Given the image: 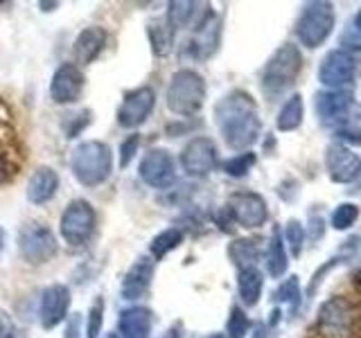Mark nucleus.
<instances>
[{"mask_svg": "<svg viewBox=\"0 0 361 338\" xmlns=\"http://www.w3.org/2000/svg\"><path fill=\"white\" fill-rule=\"evenodd\" d=\"M334 135L341 144H361V104H355L348 115L334 127Z\"/></svg>", "mask_w": 361, "mask_h": 338, "instance_id": "obj_28", "label": "nucleus"}, {"mask_svg": "<svg viewBox=\"0 0 361 338\" xmlns=\"http://www.w3.org/2000/svg\"><path fill=\"white\" fill-rule=\"evenodd\" d=\"M305 239H307V234H305V225L298 219H289L285 223V237H282V242H285V246H289V253L293 257H298L302 253Z\"/></svg>", "mask_w": 361, "mask_h": 338, "instance_id": "obj_36", "label": "nucleus"}, {"mask_svg": "<svg viewBox=\"0 0 361 338\" xmlns=\"http://www.w3.org/2000/svg\"><path fill=\"white\" fill-rule=\"evenodd\" d=\"M138 146H140V135H129L127 140L120 144V167H129L131 161L138 154Z\"/></svg>", "mask_w": 361, "mask_h": 338, "instance_id": "obj_39", "label": "nucleus"}, {"mask_svg": "<svg viewBox=\"0 0 361 338\" xmlns=\"http://www.w3.org/2000/svg\"><path fill=\"white\" fill-rule=\"evenodd\" d=\"M152 277H154V259L152 257H138L127 273H124L122 287H120L122 298L124 300L142 298L152 287Z\"/></svg>", "mask_w": 361, "mask_h": 338, "instance_id": "obj_18", "label": "nucleus"}, {"mask_svg": "<svg viewBox=\"0 0 361 338\" xmlns=\"http://www.w3.org/2000/svg\"><path fill=\"white\" fill-rule=\"evenodd\" d=\"M106 338H116V336H113V334H111V336H106Z\"/></svg>", "mask_w": 361, "mask_h": 338, "instance_id": "obj_47", "label": "nucleus"}, {"mask_svg": "<svg viewBox=\"0 0 361 338\" xmlns=\"http://www.w3.org/2000/svg\"><path fill=\"white\" fill-rule=\"evenodd\" d=\"M262 289H264V275L257 266L237 270V293H240V300L246 307H255L259 298H262Z\"/></svg>", "mask_w": 361, "mask_h": 338, "instance_id": "obj_24", "label": "nucleus"}, {"mask_svg": "<svg viewBox=\"0 0 361 338\" xmlns=\"http://www.w3.org/2000/svg\"><path fill=\"white\" fill-rule=\"evenodd\" d=\"M323 232H325V219H321V217H312V219L307 221V230H305V234H307L312 242H319L321 237H323Z\"/></svg>", "mask_w": 361, "mask_h": 338, "instance_id": "obj_42", "label": "nucleus"}, {"mask_svg": "<svg viewBox=\"0 0 361 338\" xmlns=\"http://www.w3.org/2000/svg\"><path fill=\"white\" fill-rule=\"evenodd\" d=\"M138 176L145 185H149L154 189H167L169 185H174L176 180V163L174 156L169 154L163 146L149 149L138 165Z\"/></svg>", "mask_w": 361, "mask_h": 338, "instance_id": "obj_12", "label": "nucleus"}, {"mask_svg": "<svg viewBox=\"0 0 361 338\" xmlns=\"http://www.w3.org/2000/svg\"><path fill=\"white\" fill-rule=\"evenodd\" d=\"M84 90V75L75 63H61L52 75L50 82V97L54 104H75L82 97Z\"/></svg>", "mask_w": 361, "mask_h": 338, "instance_id": "obj_17", "label": "nucleus"}, {"mask_svg": "<svg viewBox=\"0 0 361 338\" xmlns=\"http://www.w3.org/2000/svg\"><path fill=\"white\" fill-rule=\"evenodd\" d=\"M357 104L355 101V93L350 88H341V90H319L314 95V113L319 118L321 124L325 127H336L341 122L350 108Z\"/></svg>", "mask_w": 361, "mask_h": 338, "instance_id": "obj_14", "label": "nucleus"}, {"mask_svg": "<svg viewBox=\"0 0 361 338\" xmlns=\"http://www.w3.org/2000/svg\"><path fill=\"white\" fill-rule=\"evenodd\" d=\"M197 3H185V0H176V3H169L167 5V25L176 30V27H183L192 20V16L197 14Z\"/></svg>", "mask_w": 361, "mask_h": 338, "instance_id": "obj_33", "label": "nucleus"}, {"mask_svg": "<svg viewBox=\"0 0 361 338\" xmlns=\"http://www.w3.org/2000/svg\"><path fill=\"white\" fill-rule=\"evenodd\" d=\"M68 309H71V289L66 284H50L41 293L39 304V323L43 330H54L68 318Z\"/></svg>", "mask_w": 361, "mask_h": 338, "instance_id": "obj_16", "label": "nucleus"}, {"mask_svg": "<svg viewBox=\"0 0 361 338\" xmlns=\"http://www.w3.org/2000/svg\"><path fill=\"white\" fill-rule=\"evenodd\" d=\"M3 248H5V230L0 228V255H3Z\"/></svg>", "mask_w": 361, "mask_h": 338, "instance_id": "obj_45", "label": "nucleus"}, {"mask_svg": "<svg viewBox=\"0 0 361 338\" xmlns=\"http://www.w3.org/2000/svg\"><path fill=\"white\" fill-rule=\"evenodd\" d=\"M63 338H82V313H73L66 320V332Z\"/></svg>", "mask_w": 361, "mask_h": 338, "instance_id": "obj_41", "label": "nucleus"}, {"mask_svg": "<svg viewBox=\"0 0 361 338\" xmlns=\"http://www.w3.org/2000/svg\"><path fill=\"white\" fill-rule=\"evenodd\" d=\"M156 106V93L149 86H140L124 95L122 106L118 108V124L124 129H138L147 122Z\"/></svg>", "mask_w": 361, "mask_h": 338, "instance_id": "obj_15", "label": "nucleus"}, {"mask_svg": "<svg viewBox=\"0 0 361 338\" xmlns=\"http://www.w3.org/2000/svg\"><path fill=\"white\" fill-rule=\"evenodd\" d=\"M357 70H359V56L343 48H336L323 56L316 75H319V82L323 84L325 90H341L355 84Z\"/></svg>", "mask_w": 361, "mask_h": 338, "instance_id": "obj_7", "label": "nucleus"}, {"mask_svg": "<svg viewBox=\"0 0 361 338\" xmlns=\"http://www.w3.org/2000/svg\"><path fill=\"white\" fill-rule=\"evenodd\" d=\"M71 169L79 185L97 187L111 176L113 169V151L106 142L86 140L79 142L71 156Z\"/></svg>", "mask_w": 361, "mask_h": 338, "instance_id": "obj_3", "label": "nucleus"}, {"mask_svg": "<svg viewBox=\"0 0 361 338\" xmlns=\"http://www.w3.org/2000/svg\"><path fill=\"white\" fill-rule=\"evenodd\" d=\"M56 189H59V174L52 167H41L32 174L27 183V199L34 206H43L54 199Z\"/></svg>", "mask_w": 361, "mask_h": 338, "instance_id": "obj_23", "label": "nucleus"}, {"mask_svg": "<svg viewBox=\"0 0 361 338\" xmlns=\"http://www.w3.org/2000/svg\"><path fill=\"white\" fill-rule=\"evenodd\" d=\"M336 25L334 5L325 3V0H312L305 3L298 20H296V39L307 50H316L332 37Z\"/></svg>", "mask_w": 361, "mask_h": 338, "instance_id": "obj_5", "label": "nucleus"}, {"mask_svg": "<svg viewBox=\"0 0 361 338\" xmlns=\"http://www.w3.org/2000/svg\"><path fill=\"white\" fill-rule=\"evenodd\" d=\"M214 124H217L224 142L235 151H251V146L262 133L259 108L253 95H248L242 88L226 93L214 104Z\"/></svg>", "mask_w": 361, "mask_h": 338, "instance_id": "obj_1", "label": "nucleus"}, {"mask_svg": "<svg viewBox=\"0 0 361 338\" xmlns=\"http://www.w3.org/2000/svg\"><path fill=\"white\" fill-rule=\"evenodd\" d=\"M341 45L348 52H353L357 56L361 54V7L355 11V16L350 18V25L341 37Z\"/></svg>", "mask_w": 361, "mask_h": 338, "instance_id": "obj_37", "label": "nucleus"}, {"mask_svg": "<svg viewBox=\"0 0 361 338\" xmlns=\"http://www.w3.org/2000/svg\"><path fill=\"white\" fill-rule=\"evenodd\" d=\"M325 169L332 183L353 185L361 178V158L341 142H332L325 149Z\"/></svg>", "mask_w": 361, "mask_h": 338, "instance_id": "obj_13", "label": "nucleus"}, {"mask_svg": "<svg viewBox=\"0 0 361 338\" xmlns=\"http://www.w3.org/2000/svg\"><path fill=\"white\" fill-rule=\"evenodd\" d=\"M305 120V101L300 93H293L285 99V104L278 111V118H276V127L282 133H289V131H296L300 129V124Z\"/></svg>", "mask_w": 361, "mask_h": 338, "instance_id": "obj_26", "label": "nucleus"}, {"mask_svg": "<svg viewBox=\"0 0 361 338\" xmlns=\"http://www.w3.org/2000/svg\"><path fill=\"white\" fill-rule=\"evenodd\" d=\"M104 45H106V32L93 25V27H86L77 34V39L73 43V52H75V59L79 63H93L97 56L104 52Z\"/></svg>", "mask_w": 361, "mask_h": 338, "instance_id": "obj_22", "label": "nucleus"}, {"mask_svg": "<svg viewBox=\"0 0 361 338\" xmlns=\"http://www.w3.org/2000/svg\"><path fill=\"white\" fill-rule=\"evenodd\" d=\"M264 264H267V273L271 277H276V280L287 273V268H289V253H287L285 242H282L280 228H274V232H271V237H269Z\"/></svg>", "mask_w": 361, "mask_h": 338, "instance_id": "obj_25", "label": "nucleus"}, {"mask_svg": "<svg viewBox=\"0 0 361 338\" xmlns=\"http://www.w3.org/2000/svg\"><path fill=\"white\" fill-rule=\"evenodd\" d=\"M302 70V54L296 43H282L276 52L269 56V61L262 68L259 86L262 93L271 99L285 95L287 90L296 84V79Z\"/></svg>", "mask_w": 361, "mask_h": 338, "instance_id": "obj_2", "label": "nucleus"}, {"mask_svg": "<svg viewBox=\"0 0 361 338\" xmlns=\"http://www.w3.org/2000/svg\"><path fill=\"white\" fill-rule=\"evenodd\" d=\"M357 251H361V234H353L350 239H345V244L341 246V251H338L336 255H332L323 266H319V268L314 270V275L310 280V287H307V302L316 296V291L321 289L323 280L330 275L336 266H341V264L348 262V259H353Z\"/></svg>", "mask_w": 361, "mask_h": 338, "instance_id": "obj_20", "label": "nucleus"}, {"mask_svg": "<svg viewBox=\"0 0 361 338\" xmlns=\"http://www.w3.org/2000/svg\"><path fill=\"white\" fill-rule=\"evenodd\" d=\"M97 214L95 208L84 199H75L68 203L59 219V232L61 239L71 246H84L95 232Z\"/></svg>", "mask_w": 361, "mask_h": 338, "instance_id": "obj_6", "label": "nucleus"}, {"mask_svg": "<svg viewBox=\"0 0 361 338\" xmlns=\"http://www.w3.org/2000/svg\"><path fill=\"white\" fill-rule=\"evenodd\" d=\"M253 338H267V330H264V327H257V330L253 332Z\"/></svg>", "mask_w": 361, "mask_h": 338, "instance_id": "obj_44", "label": "nucleus"}, {"mask_svg": "<svg viewBox=\"0 0 361 338\" xmlns=\"http://www.w3.org/2000/svg\"><path fill=\"white\" fill-rule=\"evenodd\" d=\"M276 302L280 304H289V311L296 313V309L302 302V293H300V282L298 275H289L282 284L276 289Z\"/></svg>", "mask_w": 361, "mask_h": 338, "instance_id": "obj_31", "label": "nucleus"}, {"mask_svg": "<svg viewBox=\"0 0 361 338\" xmlns=\"http://www.w3.org/2000/svg\"><path fill=\"white\" fill-rule=\"evenodd\" d=\"M355 327V309L345 298L332 296L327 298L319 315H316V330L323 338H350Z\"/></svg>", "mask_w": 361, "mask_h": 338, "instance_id": "obj_9", "label": "nucleus"}, {"mask_svg": "<svg viewBox=\"0 0 361 338\" xmlns=\"http://www.w3.org/2000/svg\"><path fill=\"white\" fill-rule=\"evenodd\" d=\"M59 244H56L54 232L43 223H25L18 230V253L27 264H45L56 255Z\"/></svg>", "mask_w": 361, "mask_h": 338, "instance_id": "obj_8", "label": "nucleus"}, {"mask_svg": "<svg viewBox=\"0 0 361 338\" xmlns=\"http://www.w3.org/2000/svg\"><path fill=\"white\" fill-rule=\"evenodd\" d=\"M0 338H23V334L16 330V325L3 311H0Z\"/></svg>", "mask_w": 361, "mask_h": 338, "instance_id": "obj_40", "label": "nucleus"}, {"mask_svg": "<svg viewBox=\"0 0 361 338\" xmlns=\"http://www.w3.org/2000/svg\"><path fill=\"white\" fill-rule=\"evenodd\" d=\"M165 99L167 108L176 115H197L206 104V79L192 68H180L169 79Z\"/></svg>", "mask_w": 361, "mask_h": 338, "instance_id": "obj_4", "label": "nucleus"}, {"mask_svg": "<svg viewBox=\"0 0 361 338\" xmlns=\"http://www.w3.org/2000/svg\"><path fill=\"white\" fill-rule=\"evenodd\" d=\"M102 325H104V300L97 298L88 309V320H86V338H99Z\"/></svg>", "mask_w": 361, "mask_h": 338, "instance_id": "obj_38", "label": "nucleus"}, {"mask_svg": "<svg viewBox=\"0 0 361 338\" xmlns=\"http://www.w3.org/2000/svg\"><path fill=\"white\" fill-rule=\"evenodd\" d=\"M172 34H174V30L167 25V20L149 23V27H147V37H149L152 50H154L158 56L167 54L169 48H172Z\"/></svg>", "mask_w": 361, "mask_h": 338, "instance_id": "obj_30", "label": "nucleus"}, {"mask_svg": "<svg viewBox=\"0 0 361 338\" xmlns=\"http://www.w3.org/2000/svg\"><path fill=\"white\" fill-rule=\"evenodd\" d=\"M255 163H257V156L253 151H242V154H235L233 158H228V161L224 163V172L231 178H244L255 167Z\"/></svg>", "mask_w": 361, "mask_h": 338, "instance_id": "obj_34", "label": "nucleus"}, {"mask_svg": "<svg viewBox=\"0 0 361 338\" xmlns=\"http://www.w3.org/2000/svg\"><path fill=\"white\" fill-rule=\"evenodd\" d=\"M228 257H231V262L237 266V270H242V268H251L257 264V259H259V246L255 239H235L231 246H228Z\"/></svg>", "mask_w": 361, "mask_h": 338, "instance_id": "obj_27", "label": "nucleus"}, {"mask_svg": "<svg viewBox=\"0 0 361 338\" xmlns=\"http://www.w3.org/2000/svg\"><path fill=\"white\" fill-rule=\"evenodd\" d=\"M361 217V208L357 203H341V206H336L332 217H330V225L334 230L343 232V230H350L353 225L359 221Z\"/></svg>", "mask_w": 361, "mask_h": 338, "instance_id": "obj_32", "label": "nucleus"}, {"mask_svg": "<svg viewBox=\"0 0 361 338\" xmlns=\"http://www.w3.org/2000/svg\"><path fill=\"white\" fill-rule=\"evenodd\" d=\"M9 176V165H7V161H5V156L0 154V183Z\"/></svg>", "mask_w": 361, "mask_h": 338, "instance_id": "obj_43", "label": "nucleus"}, {"mask_svg": "<svg viewBox=\"0 0 361 338\" xmlns=\"http://www.w3.org/2000/svg\"><path fill=\"white\" fill-rule=\"evenodd\" d=\"M219 32H221V20L214 11H206L203 18L197 23V30H195V37L188 43V48L195 52V56H206L214 54L219 45Z\"/></svg>", "mask_w": 361, "mask_h": 338, "instance_id": "obj_19", "label": "nucleus"}, {"mask_svg": "<svg viewBox=\"0 0 361 338\" xmlns=\"http://www.w3.org/2000/svg\"><path fill=\"white\" fill-rule=\"evenodd\" d=\"M217 163H219L217 144H214V140L206 138V135L192 138L183 146V151H180V167L192 178H203L212 174Z\"/></svg>", "mask_w": 361, "mask_h": 338, "instance_id": "obj_11", "label": "nucleus"}, {"mask_svg": "<svg viewBox=\"0 0 361 338\" xmlns=\"http://www.w3.org/2000/svg\"><path fill=\"white\" fill-rule=\"evenodd\" d=\"M152 325H154L152 309L129 307V309H124L118 318L120 338H149Z\"/></svg>", "mask_w": 361, "mask_h": 338, "instance_id": "obj_21", "label": "nucleus"}, {"mask_svg": "<svg viewBox=\"0 0 361 338\" xmlns=\"http://www.w3.org/2000/svg\"><path fill=\"white\" fill-rule=\"evenodd\" d=\"M206 338H226L224 334H210V336H206Z\"/></svg>", "mask_w": 361, "mask_h": 338, "instance_id": "obj_46", "label": "nucleus"}, {"mask_svg": "<svg viewBox=\"0 0 361 338\" xmlns=\"http://www.w3.org/2000/svg\"><path fill=\"white\" fill-rule=\"evenodd\" d=\"M226 210L231 212L235 223H240L246 230L262 228L269 221V206L262 194L257 192H235L228 196Z\"/></svg>", "mask_w": 361, "mask_h": 338, "instance_id": "obj_10", "label": "nucleus"}, {"mask_svg": "<svg viewBox=\"0 0 361 338\" xmlns=\"http://www.w3.org/2000/svg\"><path fill=\"white\" fill-rule=\"evenodd\" d=\"M248 332H251V320L242 307L233 304L231 313H228V323H226V338H246Z\"/></svg>", "mask_w": 361, "mask_h": 338, "instance_id": "obj_35", "label": "nucleus"}, {"mask_svg": "<svg viewBox=\"0 0 361 338\" xmlns=\"http://www.w3.org/2000/svg\"><path fill=\"white\" fill-rule=\"evenodd\" d=\"M180 244H183V230L180 228H167L163 232H158L152 244H149V255L152 259H163L167 253H172L174 248H178Z\"/></svg>", "mask_w": 361, "mask_h": 338, "instance_id": "obj_29", "label": "nucleus"}]
</instances>
